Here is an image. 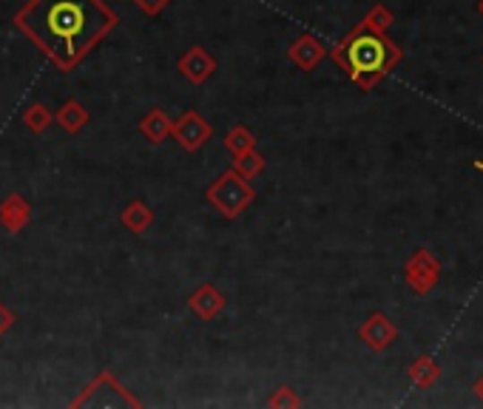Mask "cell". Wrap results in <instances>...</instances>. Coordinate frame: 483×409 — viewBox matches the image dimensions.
<instances>
[{
	"mask_svg": "<svg viewBox=\"0 0 483 409\" xmlns=\"http://www.w3.org/2000/svg\"><path fill=\"white\" fill-rule=\"evenodd\" d=\"M14 23L57 69L72 72L120 18L103 0H29Z\"/></svg>",
	"mask_w": 483,
	"mask_h": 409,
	"instance_id": "6da1fadb",
	"label": "cell"
},
{
	"mask_svg": "<svg viewBox=\"0 0 483 409\" xmlns=\"http://www.w3.org/2000/svg\"><path fill=\"white\" fill-rule=\"evenodd\" d=\"M330 57L339 63V69L361 91H373L404 60V48L390 40L387 31H378L361 21L347 31L344 40L330 52Z\"/></svg>",
	"mask_w": 483,
	"mask_h": 409,
	"instance_id": "7a4b0ae2",
	"label": "cell"
},
{
	"mask_svg": "<svg viewBox=\"0 0 483 409\" xmlns=\"http://www.w3.org/2000/svg\"><path fill=\"white\" fill-rule=\"evenodd\" d=\"M205 200L220 210L225 219H237L242 210L256 200V191L251 185V179H245L237 171H225L222 176H216V183L205 191Z\"/></svg>",
	"mask_w": 483,
	"mask_h": 409,
	"instance_id": "3957f363",
	"label": "cell"
},
{
	"mask_svg": "<svg viewBox=\"0 0 483 409\" xmlns=\"http://www.w3.org/2000/svg\"><path fill=\"white\" fill-rule=\"evenodd\" d=\"M401 276H404V285L415 293V296L424 299L441 282V261L436 259V253H432V251L418 248L404 261Z\"/></svg>",
	"mask_w": 483,
	"mask_h": 409,
	"instance_id": "277c9868",
	"label": "cell"
},
{
	"mask_svg": "<svg viewBox=\"0 0 483 409\" xmlns=\"http://www.w3.org/2000/svg\"><path fill=\"white\" fill-rule=\"evenodd\" d=\"M171 137L179 142V149L199 151L213 137V125L196 108H188L177 123H171Z\"/></svg>",
	"mask_w": 483,
	"mask_h": 409,
	"instance_id": "5b68a950",
	"label": "cell"
},
{
	"mask_svg": "<svg viewBox=\"0 0 483 409\" xmlns=\"http://www.w3.org/2000/svg\"><path fill=\"white\" fill-rule=\"evenodd\" d=\"M177 69H179L182 77L188 80V83L203 86L205 80H211V77L216 74V69H220V65H216V57L208 52V48L194 46V48H188V52L179 57Z\"/></svg>",
	"mask_w": 483,
	"mask_h": 409,
	"instance_id": "8992f818",
	"label": "cell"
},
{
	"mask_svg": "<svg viewBox=\"0 0 483 409\" xmlns=\"http://www.w3.org/2000/svg\"><path fill=\"white\" fill-rule=\"evenodd\" d=\"M358 338L367 345L373 353H384L392 341L398 338V327L392 324V319L390 316H384V313H373L367 321H364L361 327H358Z\"/></svg>",
	"mask_w": 483,
	"mask_h": 409,
	"instance_id": "52a82bcc",
	"label": "cell"
},
{
	"mask_svg": "<svg viewBox=\"0 0 483 409\" xmlns=\"http://www.w3.org/2000/svg\"><path fill=\"white\" fill-rule=\"evenodd\" d=\"M290 63H296L302 72H313L327 57V46L315 38V35H302L298 40H293V46L288 48Z\"/></svg>",
	"mask_w": 483,
	"mask_h": 409,
	"instance_id": "ba28073f",
	"label": "cell"
},
{
	"mask_svg": "<svg viewBox=\"0 0 483 409\" xmlns=\"http://www.w3.org/2000/svg\"><path fill=\"white\" fill-rule=\"evenodd\" d=\"M225 304H228L225 296H222V293L216 290L213 285H199V287L191 293V299H188V307H191L203 321H213V319L225 310Z\"/></svg>",
	"mask_w": 483,
	"mask_h": 409,
	"instance_id": "9c48e42d",
	"label": "cell"
},
{
	"mask_svg": "<svg viewBox=\"0 0 483 409\" xmlns=\"http://www.w3.org/2000/svg\"><path fill=\"white\" fill-rule=\"evenodd\" d=\"M31 219V205L23 200L21 193H9L4 202H0V225L6 227L9 234H21Z\"/></svg>",
	"mask_w": 483,
	"mask_h": 409,
	"instance_id": "30bf717a",
	"label": "cell"
},
{
	"mask_svg": "<svg viewBox=\"0 0 483 409\" xmlns=\"http://www.w3.org/2000/svg\"><path fill=\"white\" fill-rule=\"evenodd\" d=\"M441 372L444 367L436 362L432 355H418L415 362L407 367V375H410V381L418 387V389H429V387H436L438 379H441Z\"/></svg>",
	"mask_w": 483,
	"mask_h": 409,
	"instance_id": "8fae6325",
	"label": "cell"
},
{
	"mask_svg": "<svg viewBox=\"0 0 483 409\" xmlns=\"http://www.w3.org/2000/svg\"><path fill=\"white\" fill-rule=\"evenodd\" d=\"M140 131L148 137V142L160 145L162 140L171 137V117H168V114H165L162 108H151V111H148L145 117H142Z\"/></svg>",
	"mask_w": 483,
	"mask_h": 409,
	"instance_id": "7c38bea8",
	"label": "cell"
},
{
	"mask_svg": "<svg viewBox=\"0 0 483 409\" xmlns=\"http://www.w3.org/2000/svg\"><path fill=\"white\" fill-rule=\"evenodd\" d=\"M120 222L128 227L131 234H145L148 227L154 225V210L148 208L145 202H128L125 210L120 214Z\"/></svg>",
	"mask_w": 483,
	"mask_h": 409,
	"instance_id": "4fadbf2b",
	"label": "cell"
},
{
	"mask_svg": "<svg viewBox=\"0 0 483 409\" xmlns=\"http://www.w3.org/2000/svg\"><path fill=\"white\" fill-rule=\"evenodd\" d=\"M55 120H57L65 131H69V134H77V131L86 128V123H89V111L82 108L77 100H65V103L57 108Z\"/></svg>",
	"mask_w": 483,
	"mask_h": 409,
	"instance_id": "5bb4252c",
	"label": "cell"
},
{
	"mask_svg": "<svg viewBox=\"0 0 483 409\" xmlns=\"http://www.w3.org/2000/svg\"><path fill=\"white\" fill-rule=\"evenodd\" d=\"M225 149H228L233 157L245 154V151H254V149H256V137H254L245 125H237V128H230L228 134H225Z\"/></svg>",
	"mask_w": 483,
	"mask_h": 409,
	"instance_id": "9a60e30c",
	"label": "cell"
},
{
	"mask_svg": "<svg viewBox=\"0 0 483 409\" xmlns=\"http://www.w3.org/2000/svg\"><path fill=\"white\" fill-rule=\"evenodd\" d=\"M264 166H268V159H264L262 154L254 151H245V154H237V159H233V171L242 174L245 179H254L264 171Z\"/></svg>",
	"mask_w": 483,
	"mask_h": 409,
	"instance_id": "2e32d148",
	"label": "cell"
},
{
	"mask_svg": "<svg viewBox=\"0 0 483 409\" xmlns=\"http://www.w3.org/2000/svg\"><path fill=\"white\" fill-rule=\"evenodd\" d=\"M52 120H55V114L48 111L43 103H31V106L26 108V114H23V125H26L29 131H35V134H43V131L52 125Z\"/></svg>",
	"mask_w": 483,
	"mask_h": 409,
	"instance_id": "e0dca14e",
	"label": "cell"
},
{
	"mask_svg": "<svg viewBox=\"0 0 483 409\" xmlns=\"http://www.w3.org/2000/svg\"><path fill=\"white\" fill-rule=\"evenodd\" d=\"M364 23L378 29V31H387L395 23V14L384 6V4H373V9L364 14Z\"/></svg>",
	"mask_w": 483,
	"mask_h": 409,
	"instance_id": "ac0fdd59",
	"label": "cell"
},
{
	"mask_svg": "<svg viewBox=\"0 0 483 409\" xmlns=\"http://www.w3.org/2000/svg\"><path fill=\"white\" fill-rule=\"evenodd\" d=\"M268 406H276V409H296V406H302V398H298L290 387H279L273 396L268 398Z\"/></svg>",
	"mask_w": 483,
	"mask_h": 409,
	"instance_id": "d6986e66",
	"label": "cell"
},
{
	"mask_svg": "<svg viewBox=\"0 0 483 409\" xmlns=\"http://www.w3.org/2000/svg\"><path fill=\"white\" fill-rule=\"evenodd\" d=\"M131 4H134L140 12H145L148 18H157V14L171 4V0H131Z\"/></svg>",
	"mask_w": 483,
	"mask_h": 409,
	"instance_id": "ffe728a7",
	"label": "cell"
},
{
	"mask_svg": "<svg viewBox=\"0 0 483 409\" xmlns=\"http://www.w3.org/2000/svg\"><path fill=\"white\" fill-rule=\"evenodd\" d=\"M12 327H14V313L0 302V338H4V333H9Z\"/></svg>",
	"mask_w": 483,
	"mask_h": 409,
	"instance_id": "44dd1931",
	"label": "cell"
},
{
	"mask_svg": "<svg viewBox=\"0 0 483 409\" xmlns=\"http://www.w3.org/2000/svg\"><path fill=\"white\" fill-rule=\"evenodd\" d=\"M472 389H475V396H478V401L483 404V372L475 379V384H472Z\"/></svg>",
	"mask_w": 483,
	"mask_h": 409,
	"instance_id": "7402d4cb",
	"label": "cell"
},
{
	"mask_svg": "<svg viewBox=\"0 0 483 409\" xmlns=\"http://www.w3.org/2000/svg\"><path fill=\"white\" fill-rule=\"evenodd\" d=\"M478 12H480V14H483V0H480V4H478Z\"/></svg>",
	"mask_w": 483,
	"mask_h": 409,
	"instance_id": "603a6c76",
	"label": "cell"
},
{
	"mask_svg": "<svg viewBox=\"0 0 483 409\" xmlns=\"http://www.w3.org/2000/svg\"><path fill=\"white\" fill-rule=\"evenodd\" d=\"M480 63H483V57H480Z\"/></svg>",
	"mask_w": 483,
	"mask_h": 409,
	"instance_id": "cb8c5ba5",
	"label": "cell"
}]
</instances>
